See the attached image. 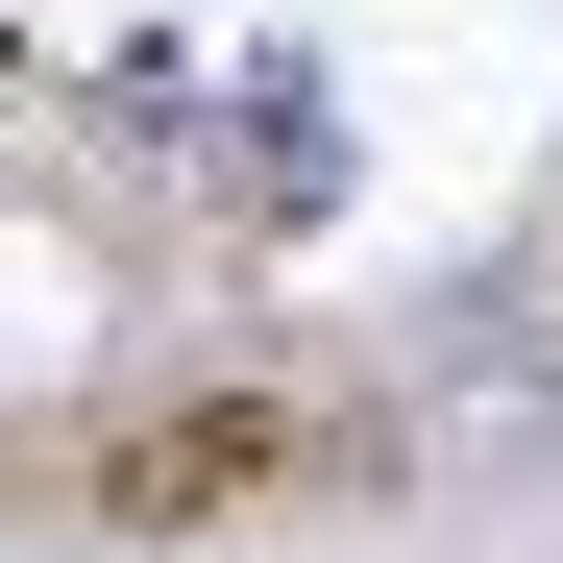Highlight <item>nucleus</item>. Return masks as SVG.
Segmentation results:
<instances>
[{"label": "nucleus", "mask_w": 563, "mask_h": 563, "mask_svg": "<svg viewBox=\"0 0 563 563\" xmlns=\"http://www.w3.org/2000/svg\"><path fill=\"white\" fill-rule=\"evenodd\" d=\"M393 490V417L367 393H99L0 441V515L49 539H245V515H343Z\"/></svg>", "instance_id": "1"}]
</instances>
